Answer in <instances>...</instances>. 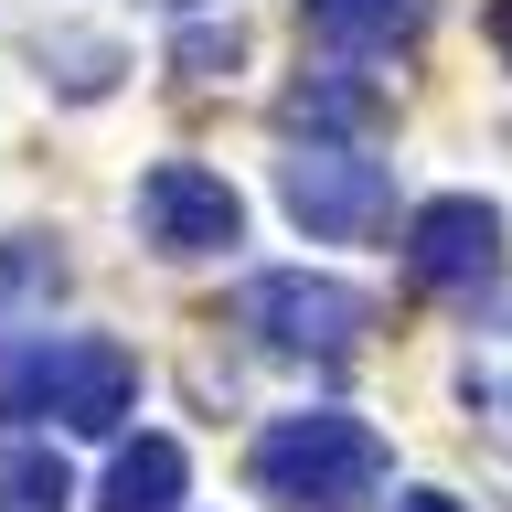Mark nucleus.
<instances>
[{
    "label": "nucleus",
    "instance_id": "12",
    "mask_svg": "<svg viewBox=\"0 0 512 512\" xmlns=\"http://www.w3.org/2000/svg\"><path fill=\"white\" fill-rule=\"evenodd\" d=\"M43 64H64V75H54L64 96H107V86H118V54H107V43H86V32L43 43Z\"/></svg>",
    "mask_w": 512,
    "mask_h": 512
},
{
    "label": "nucleus",
    "instance_id": "3",
    "mask_svg": "<svg viewBox=\"0 0 512 512\" xmlns=\"http://www.w3.org/2000/svg\"><path fill=\"white\" fill-rule=\"evenodd\" d=\"M235 331H246L267 363H352L363 331H374V299L342 278H310V267H267L235 299Z\"/></svg>",
    "mask_w": 512,
    "mask_h": 512
},
{
    "label": "nucleus",
    "instance_id": "8",
    "mask_svg": "<svg viewBox=\"0 0 512 512\" xmlns=\"http://www.w3.org/2000/svg\"><path fill=\"white\" fill-rule=\"evenodd\" d=\"M182 438H128L118 459H107V491H96V512H182Z\"/></svg>",
    "mask_w": 512,
    "mask_h": 512
},
{
    "label": "nucleus",
    "instance_id": "5",
    "mask_svg": "<svg viewBox=\"0 0 512 512\" xmlns=\"http://www.w3.org/2000/svg\"><path fill=\"white\" fill-rule=\"evenodd\" d=\"M406 278L438 288V299H480V288L502 278V214H491L480 192L416 203V214H406Z\"/></svg>",
    "mask_w": 512,
    "mask_h": 512
},
{
    "label": "nucleus",
    "instance_id": "4",
    "mask_svg": "<svg viewBox=\"0 0 512 512\" xmlns=\"http://www.w3.org/2000/svg\"><path fill=\"white\" fill-rule=\"evenodd\" d=\"M278 203H288V224H310V235L352 246V235H374V224L395 214V182H384V160L363 150V139H288Z\"/></svg>",
    "mask_w": 512,
    "mask_h": 512
},
{
    "label": "nucleus",
    "instance_id": "9",
    "mask_svg": "<svg viewBox=\"0 0 512 512\" xmlns=\"http://www.w3.org/2000/svg\"><path fill=\"white\" fill-rule=\"evenodd\" d=\"M54 299H64V256L11 235V246H0V342H22L32 320H54Z\"/></svg>",
    "mask_w": 512,
    "mask_h": 512
},
{
    "label": "nucleus",
    "instance_id": "10",
    "mask_svg": "<svg viewBox=\"0 0 512 512\" xmlns=\"http://www.w3.org/2000/svg\"><path fill=\"white\" fill-rule=\"evenodd\" d=\"M0 512H75V480H64L54 438L0 427Z\"/></svg>",
    "mask_w": 512,
    "mask_h": 512
},
{
    "label": "nucleus",
    "instance_id": "15",
    "mask_svg": "<svg viewBox=\"0 0 512 512\" xmlns=\"http://www.w3.org/2000/svg\"><path fill=\"white\" fill-rule=\"evenodd\" d=\"M491 54L512 64V0H491Z\"/></svg>",
    "mask_w": 512,
    "mask_h": 512
},
{
    "label": "nucleus",
    "instance_id": "2",
    "mask_svg": "<svg viewBox=\"0 0 512 512\" xmlns=\"http://www.w3.org/2000/svg\"><path fill=\"white\" fill-rule=\"evenodd\" d=\"M139 406V363L118 342H32L0 363V416L11 427H75V438H118Z\"/></svg>",
    "mask_w": 512,
    "mask_h": 512
},
{
    "label": "nucleus",
    "instance_id": "1",
    "mask_svg": "<svg viewBox=\"0 0 512 512\" xmlns=\"http://www.w3.org/2000/svg\"><path fill=\"white\" fill-rule=\"evenodd\" d=\"M246 480H256V502H278V512H363L384 480H395V448H384L363 416L310 406V416H278V427L246 448Z\"/></svg>",
    "mask_w": 512,
    "mask_h": 512
},
{
    "label": "nucleus",
    "instance_id": "14",
    "mask_svg": "<svg viewBox=\"0 0 512 512\" xmlns=\"http://www.w3.org/2000/svg\"><path fill=\"white\" fill-rule=\"evenodd\" d=\"M235 54H246V43H235V22H224V32H182V43H171V64H182L192 86H203L214 64H235Z\"/></svg>",
    "mask_w": 512,
    "mask_h": 512
},
{
    "label": "nucleus",
    "instance_id": "7",
    "mask_svg": "<svg viewBox=\"0 0 512 512\" xmlns=\"http://www.w3.org/2000/svg\"><path fill=\"white\" fill-rule=\"evenodd\" d=\"M320 54H395L427 32V0H299Z\"/></svg>",
    "mask_w": 512,
    "mask_h": 512
},
{
    "label": "nucleus",
    "instance_id": "6",
    "mask_svg": "<svg viewBox=\"0 0 512 512\" xmlns=\"http://www.w3.org/2000/svg\"><path fill=\"white\" fill-rule=\"evenodd\" d=\"M139 235H150L160 256H224L246 235V203H235V182L203 171V160H160V171H139Z\"/></svg>",
    "mask_w": 512,
    "mask_h": 512
},
{
    "label": "nucleus",
    "instance_id": "16",
    "mask_svg": "<svg viewBox=\"0 0 512 512\" xmlns=\"http://www.w3.org/2000/svg\"><path fill=\"white\" fill-rule=\"evenodd\" d=\"M395 512H459V502H448V491H406Z\"/></svg>",
    "mask_w": 512,
    "mask_h": 512
},
{
    "label": "nucleus",
    "instance_id": "17",
    "mask_svg": "<svg viewBox=\"0 0 512 512\" xmlns=\"http://www.w3.org/2000/svg\"><path fill=\"white\" fill-rule=\"evenodd\" d=\"M160 11H192V0H160Z\"/></svg>",
    "mask_w": 512,
    "mask_h": 512
},
{
    "label": "nucleus",
    "instance_id": "13",
    "mask_svg": "<svg viewBox=\"0 0 512 512\" xmlns=\"http://www.w3.org/2000/svg\"><path fill=\"white\" fill-rule=\"evenodd\" d=\"M459 395H470V416L512 448V363H470V374H459Z\"/></svg>",
    "mask_w": 512,
    "mask_h": 512
},
{
    "label": "nucleus",
    "instance_id": "11",
    "mask_svg": "<svg viewBox=\"0 0 512 512\" xmlns=\"http://www.w3.org/2000/svg\"><path fill=\"white\" fill-rule=\"evenodd\" d=\"M278 118L299 128V139H352V128L384 118V96H374V86H342V75H310V86H288Z\"/></svg>",
    "mask_w": 512,
    "mask_h": 512
}]
</instances>
